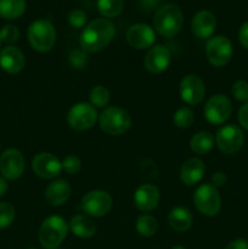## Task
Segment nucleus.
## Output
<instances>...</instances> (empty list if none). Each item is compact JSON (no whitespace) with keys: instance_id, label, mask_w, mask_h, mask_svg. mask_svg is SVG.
<instances>
[{"instance_id":"f257e3e1","label":"nucleus","mask_w":248,"mask_h":249,"mask_svg":"<svg viewBox=\"0 0 248 249\" xmlns=\"http://www.w3.org/2000/svg\"><path fill=\"white\" fill-rule=\"evenodd\" d=\"M114 36H116V27L109 19H92L80 33V48L85 53H99L111 43Z\"/></svg>"},{"instance_id":"f03ea898","label":"nucleus","mask_w":248,"mask_h":249,"mask_svg":"<svg viewBox=\"0 0 248 249\" xmlns=\"http://www.w3.org/2000/svg\"><path fill=\"white\" fill-rule=\"evenodd\" d=\"M184 24L181 9L175 4H165L156 11L153 16V27L164 38L177 36Z\"/></svg>"},{"instance_id":"7ed1b4c3","label":"nucleus","mask_w":248,"mask_h":249,"mask_svg":"<svg viewBox=\"0 0 248 249\" xmlns=\"http://www.w3.org/2000/svg\"><path fill=\"white\" fill-rule=\"evenodd\" d=\"M131 116L118 106H108L99 117L100 128L107 135L118 136L126 133L131 126Z\"/></svg>"},{"instance_id":"20e7f679","label":"nucleus","mask_w":248,"mask_h":249,"mask_svg":"<svg viewBox=\"0 0 248 249\" xmlns=\"http://www.w3.org/2000/svg\"><path fill=\"white\" fill-rule=\"evenodd\" d=\"M27 36L34 50L48 53L55 45L56 29L49 19H36L29 24Z\"/></svg>"},{"instance_id":"39448f33","label":"nucleus","mask_w":248,"mask_h":249,"mask_svg":"<svg viewBox=\"0 0 248 249\" xmlns=\"http://www.w3.org/2000/svg\"><path fill=\"white\" fill-rule=\"evenodd\" d=\"M68 233V225L58 215L48 216L39 229V242L45 249H56L65 241Z\"/></svg>"},{"instance_id":"423d86ee","label":"nucleus","mask_w":248,"mask_h":249,"mask_svg":"<svg viewBox=\"0 0 248 249\" xmlns=\"http://www.w3.org/2000/svg\"><path fill=\"white\" fill-rule=\"evenodd\" d=\"M194 203L201 214L206 216H215L221 208L220 194L212 184H203L195 191Z\"/></svg>"},{"instance_id":"0eeeda50","label":"nucleus","mask_w":248,"mask_h":249,"mask_svg":"<svg viewBox=\"0 0 248 249\" xmlns=\"http://www.w3.org/2000/svg\"><path fill=\"white\" fill-rule=\"evenodd\" d=\"M112 201L111 195L104 190H92L88 192L80 202V209L90 218H101L111 212Z\"/></svg>"},{"instance_id":"6e6552de","label":"nucleus","mask_w":248,"mask_h":249,"mask_svg":"<svg viewBox=\"0 0 248 249\" xmlns=\"http://www.w3.org/2000/svg\"><path fill=\"white\" fill-rule=\"evenodd\" d=\"M232 44L224 36H212L206 45V56L208 62L214 67H224L232 57Z\"/></svg>"},{"instance_id":"1a4fd4ad","label":"nucleus","mask_w":248,"mask_h":249,"mask_svg":"<svg viewBox=\"0 0 248 249\" xmlns=\"http://www.w3.org/2000/svg\"><path fill=\"white\" fill-rule=\"evenodd\" d=\"M97 111L91 104L79 102L71 107L67 113L68 125L77 131H84L92 128L97 121Z\"/></svg>"},{"instance_id":"9d476101","label":"nucleus","mask_w":248,"mask_h":249,"mask_svg":"<svg viewBox=\"0 0 248 249\" xmlns=\"http://www.w3.org/2000/svg\"><path fill=\"white\" fill-rule=\"evenodd\" d=\"M215 143L225 155H233L242 148L245 143V134L240 126L235 124L224 125L216 131Z\"/></svg>"},{"instance_id":"9b49d317","label":"nucleus","mask_w":248,"mask_h":249,"mask_svg":"<svg viewBox=\"0 0 248 249\" xmlns=\"http://www.w3.org/2000/svg\"><path fill=\"white\" fill-rule=\"evenodd\" d=\"M232 113V104L224 94H215L207 101L204 106V117L207 122L214 125L226 123Z\"/></svg>"},{"instance_id":"f8f14e48","label":"nucleus","mask_w":248,"mask_h":249,"mask_svg":"<svg viewBox=\"0 0 248 249\" xmlns=\"http://www.w3.org/2000/svg\"><path fill=\"white\" fill-rule=\"evenodd\" d=\"M180 97L190 106L199 105L206 95V87L201 78L197 74H187L180 82Z\"/></svg>"},{"instance_id":"ddd939ff","label":"nucleus","mask_w":248,"mask_h":249,"mask_svg":"<svg viewBox=\"0 0 248 249\" xmlns=\"http://www.w3.org/2000/svg\"><path fill=\"white\" fill-rule=\"evenodd\" d=\"M24 172L23 155L16 148H9L0 156V173L7 180H16Z\"/></svg>"},{"instance_id":"4468645a","label":"nucleus","mask_w":248,"mask_h":249,"mask_svg":"<svg viewBox=\"0 0 248 249\" xmlns=\"http://www.w3.org/2000/svg\"><path fill=\"white\" fill-rule=\"evenodd\" d=\"M32 168L41 179H55L62 170V162L53 153L40 152L33 158Z\"/></svg>"},{"instance_id":"2eb2a0df","label":"nucleus","mask_w":248,"mask_h":249,"mask_svg":"<svg viewBox=\"0 0 248 249\" xmlns=\"http://www.w3.org/2000/svg\"><path fill=\"white\" fill-rule=\"evenodd\" d=\"M126 41L129 45L138 50L152 48L156 41V33L152 27L146 23H135L126 31Z\"/></svg>"},{"instance_id":"dca6fc26","label":"nucleus","mask_w":248,"mask_h":249,"mask_svg":"<svg viewBox=\"0 0 248 249\" xmlns=\"http://www.w3.org/2000/svg\"><path fill=\"white\" fill-rule=\"evenodd\" d=\"M170 50L165 45H155L147 51L145 57L146 70L153 74L165 72L170 65Z\"/></svg>"},{"instance_id":"f3484780","label":"nucleus","mask_w":248,"mask_h":249,"mask_svg":"<svg viewBox=\"0 0 248 249\" xmlns=\"http://www.w3.org/2000/svg\"><path fill=\"white\" fill-rule=\"evenodd\" d=\"M160 201V194L157 186L152 184H142L134 194V204L139 211L148 213L156 209Z\"/></svg>"},{"instance_id":"a211bd4d","label":"nucleus","mask_w":248,"mask_h":249,"mask_svg":"<svg viewBox=\"0 0 248 249\" xmlns=\"http://www.w3.org/2000/svg\"><path fill=\"white\" fill-rule=\"evenodd\" d=\"M26 65V58L21 49L15 45H7L0 51V67L9 74H17Z\"/></svg>"},{"instance_id":"6ab92c4d","label":"nucleus","mask_w":248,"mask_h":249,"mask_svg":"<svg viewBox=\"0 0 248 249\" xmlns=\"http://www.w3.org/2000/svg\"><path fill=\"white\" fill-rule=\"evenodd\" d=\"M216 27V18L213 12L201 10L192 17L191 31L198 39H207L213 36Z\"/></svg>"},{"instance_id":"aec40b11","label":"nucleus","mask_w":248,"mask_h":249,"mask_svg":"<svg viewBox=\"0 0 248 249\" xmlns=\"http://www.w3.org/2000/svg\"><path fill=\"white\" fill-rule=\"evenodd\" d=\"M72 189L68 181L57 179L51 181L45 189V199L53 207H60L70 199Z\"/></svg>"},{"instance_id":"412c9836","label":"nucleus","mask_w":248,"mask_h":249,"mask_svg":"<svg viewBox=\"0 0 248 249\" xmlns=\"http://www.w3.org/2000/svg\"><path fill=\"white\" fill-rule=\"evenodd\" d=\"M206 172V165L203 160L199 158H190L182 164L180 169V180L186 186H194L198 184L204 177Z\"/></svg>"},{"instance_id":"4be33fe9","label":"nucleus","mask_w":248,"mask_h":249,"mask_svg":"<svg viewBox=\"0 0 248 249\" xmlns=\"http://www.w3.org/2000/svg\"><path fill=\"white\" fill-rule=\"evenodd\" d=\"M70 229L79 238H91L96 233V224L87 214L74 215L70 221Z\"/></svg>"},{"instance_id":"5701e85b","label":"nucleus","mask_w":248,"mask_h":249,"mask_svg":"<svg viewBox=\"0 0 248 249\" xmlns=\"http://www.w3.org/2000/svg\"><path fill=\"white\" fill-rule=\"evenodd\" d=\"M192 214L186 207H175L168 215V223L170 228L177 232H185L192 225Z\"/></svg>"},{"instance_id":"b1692460","label":"nucleus","mask_w":248,"mask_h":249,"mask_svg":"<svg viewBox=\"0 0 248 249\" xmlns=\"http://www.w3.org/2000/svg\"><path fill=\"white\" fill-rule=\"evenodd\" d=\"M215 138L209 131H198L190 140V148L197 155H206L213 148Z\"/></svg>"},{"instance_id":"393cba45","label":"nucleus","mask_w":248,"mask_h":249,"mask_svg":"<svg viewBox=\"0 0 248 249\" xmlns=\"http://www.w3.org/2000/svg\"><path fill=\"white\" fill-rule=\"evenodd\" d=\"M26 0H0V17L16 19L26 11Z\"/></svg>"},{"instance_id":"a878e982","label":"nucleus","mask_w":248,"mask_h":249,"mask_svg":"<svg viewBox=\"0 0 248 249\" xmlns=\"http://www.w3.org/2000/svg\"><path fill=\"white\" fill-rule=\"evenodd\" d=\"M124 9V0H97V10L106 18L119 16Z\"/></svg>"},{"instance_id":"bb28decb","label":"nucleus","mask_w":248,"mask_h":249,"mask_svg":"<svg viewBox=\"0 0 248 249\" xmlns=\"http://www.w3.org/2000/svg\"><path fill=\"white\" fill-rule=\"evenodd\" d=\"M135 228L139 235L142 237H152L157 232V220L150 214H142L136 220Z\"/></svg>"},{"instance_id":"cd10ccee","label":"nucleus","mask_w":248,"mask_h":249,"mask_svg":"<svg viewBox=\"0 0 248 249\" xmlns=\"http://www.w3.org/2000/svg\"><path fill=\"white\" fill-rule=\"evenodd\" d=\"M90 104L95 108H106L109 104V92L107 88L102 85H96L90 90L89 94Z\"/></svg>"},{"instance_id":"c85d7f7f","label":"nucleus","mask_w":248,"mask_h":249,"mask_svg":"<svg viewBox=\"0 0 248 249\" xmlns=\"http://www.w3.org/2000/svg\"><path fill=\"white\" fill-rule=\"evenodd\" d=\"M173 121H174V124L177 128H190L195 121L194 112H192V109L189 108V107H181V108H179L174 113Z\"/></svg>"},{"instance_id":"c756f323","label":"nucleus","mask_w":248,"mask_h":249,"mask_svg":"<svg viewBox=\"0 0 248 249\" xmlns=\"http://www.w3.org/2000/svg\"><path fill=\"white\" fill-rule=\"evenodd\" d=\"M15 208L7 202H0V230L6 229L14 223Z\"/></svg>"},{"instance_id":"7c9ffc66","label":"nucleus","mask_w":248,"mask_h":249,"mask_svg":"<svg viewBox=\"0 0 248 249\" xmlns=\"http://www.w3.org/2000/svg\"><path fill=\"white\" fill-rule=\"evenodd\" d=\"M19 38V31L15 24H6L0 29V40L5 44L16 43Z\"/></svg>"},{"instance_id":"2f4dec72","label":"nucleus","mask_w":248,"mask_h":249,"mask_svg":"<svg viewBox=\"0 0 248 249\" xmlns=\"http://www.w3.org/2000/svg\"><path fill=\"white\" fill-rule=\"evenodd\" d=\"M70 63L75 70H82L88 65V53L82 49H74L70 53Z\"/></svg>"},{"instance_id":"473e14b6","label":"nucleus","mask_w":248,"mask_h":249,"mask_svg":"<svg viewBox=\"0 0 248 249\" xmlns=\"http://www.w3.org/2000/svg\"><path fill=\"white\" fill-rule=\"evenodd\" d=\"M82 169V160L78 156L70 155L62 160V170H65L67 174L74 175Z\"/></svg>"},{"instance_id":"72a5a7b5","label":"nucleus","mask_w":248,"mask_h":249,"mask_svg":"<svg viewBox=\"0 0 248 249\" xmlns=\"http://www.w3.org/2000/svg\"><path fill=\"white\" fill-rule=\"evenodd\" d=\"M231 92H232V96L237 100L238 102H248V82L246 80H237L235 84L232 85V89H231Z\"/></svg>"},{"instance_id":"f704fd0d","label":"nucleus","mask_w":248,"mask_h":249,"mask_svg":"<svg viewBox=\"0 0 248 249\" xmlns=\"http://www.w3.org/2000/svg\"><path fill=\"white\" fill-rule=\"evenodd\" d=\"M68 23L73 28H83L87 23V14L79 9L72 10L68 15Z\"/></svg>"},{"instance_id":"c9c22d12","label":"nucleus","mask_w":248,"mask_h":249,"mask_svg":"<svg viewBox=\"0 0 248 249\" xmlns=\"http://www.w3.org/2000/svg\"><path fill=\"white\" fill-rule=\"evenodd\" d=\"M237 119L240 125L242 126L243 129H246V130H248V102H246V104H243L242 106L240 107Z\"/></svg>"},{"instance_id":"e433bc0d","label":"nucleus","mask_w":248,"mask_h":249,"mask_svg":"<svg viewBox=\"0 0 248 249\" xmlns=\"http://www.w3.org/2000/svg\"><path fill=\"white\" fill-rule=\"evenodd\" d=\"M238 41L242 48L248 50V21L245 22L238 29Z\"/></svg>"},{"instance_id":"4c0bfd02","label":"nucleus","mask_w":248,"mask_h":249,"mask_svg":"<svg viewBox=\"0 0 248 249\" xmlns=\"http://www.w3.org/2000/svg\"><path fill=\"white\" fill-rule=\"evenodd\" d=\"M226 181H228V178H226L225 173L223 172H215L213 174V177H212V185H213L214 187H223L224 185L226 184Z\"/></svg>"},{"instance_id":"58836bf2","label":"nucleus","mask_w":248,"mask_h":249,"mask_svg":"<svg viewBox=\"0 0 248 249\" xmlns=\"http://www.w3.org/2000/svg\"><path fill=\"white\" fill-rule=\"evenodd\" d=\"M224 249H248V240L246 238H236L231 241Z\"/></svg>"},{"instance_id":"ea45409f","label":"nucleus","mask_w":248,"mask_h":249,"mask_svg":"<svg viewBox=\"0 0 248 249\" xmlns=\"http://www.w3.org/2000/svg\"><path fill=\"white\" fill-rule=\"evenodd\" d=\"M160 0H139V4H140V7L146 12L152 11L153 9L159 5Z\"/></svg>"},{"instance_id":"a19ab883","label":"nucleus","mask_w":248,"mask_h":249,"mask_svg":"<svg viewBox=\"0 0 248 249\" xmlns=\"http://www.w3.org/2000/svg\"><path fill=\"white\" fill-rule=\"evenodd\" d=\"M7 189H9V186H7L6 179L2 177H0V197H2L5 194H6Z\"/></svg>"},{"instance_id":"79ce46f5","label":"nucleus","mask_w":248,"mask_h":249,"mask_svg":"<svg viewBox=\"0 0 248 249\" xmlns=\"http://www.w3.org/2000/svg\"><path fill=\"white\" fill-rule=\"evenodd\" d=\"M172 249H186V248L182 247V246H174Z\"/></svg>"},{"instance_id":"37998d69","label":"nucleus","mask_w":248,"mask_h":249,"mask_svg":"<svg viewBox=\"0 0 248 249\" xmlns=\"http://www.w3.org/2000/svg\"><path fill=\"white\" fill-rule=\"evenodd\" d=\"M28 249H36V248H28Z\"/></svg>"},{"instance_id":"c03bdc74","label":"nucleus","mask_w":248,"mask_h":249,"mask_svg":"<svg viewBox=\"0 0 248 249\" xmlns=\"http://www.w3.org/2000/svg\"><path fill=\"white\" fill-rule=\"evenodd\" d=\"M0 43H1V40H0Z\"/></svg>"},{"instance_id":"a18cd8bd","label":"nucleus","mask_w":248,"mask_h":249,"mask_svg":"<svg viewBox=\"0 0 248 249\" xmlns=\"http://www.w3.org/2000/svg\"><path fill=\"white\" fill-rule=\"evenodd\" d=\"M56 249H58V248H56Z\"/></svg>"}]
</instances>
